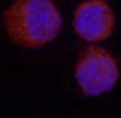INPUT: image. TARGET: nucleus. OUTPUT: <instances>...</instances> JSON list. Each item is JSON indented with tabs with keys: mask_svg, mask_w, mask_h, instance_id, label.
<instances>
[{
	"mask_svg": "<svg viewBox=\"0 0 121 118\" xmlns=\"http://www.w3.org/2000/svg\"><path fill=\"white\" fill-rule=\"evenodd\" d=\"M6 32L23 48H40L58 35L61 15L51 0H15L3 17Z\"/></svg>",
	"mask_w": 121,
	"mask_h": 118,
	"instance_id": "obj_1",
	"label": "nucleus"
},
{
	"mask_svg": "<svg viewBox=\"0 0 121 118\" xmlns=\"http://www.w3.org/2000/svg\"><path fill=\"white\" fill-rule=\"evenodd\" d=\"M120 77L117 60L98 46L83 49L78 57L75 78L86 95H100L110 91Z\"/></svg>",
	"mask_w": 121,
	"mask_h": 118,
	"instance_id": "obj_2",
	"label": "nucleus"
},
{
	"mask_svg": "<svg viewBox=\"0 0 121 118\" xmlns=\"http://www.w3.org/2000/svg\"><path fill=\"white\" fill-rule=\"evenodd\" d=\"M115 17L104 0H87L74 14V29L86 41H103L112 34Z\"/></svg>",
	"mask_w": 121,
	"mask_h": 118,
	"instance_id": "obj_3",
	"label": "nucleus"
}]
</instances>
